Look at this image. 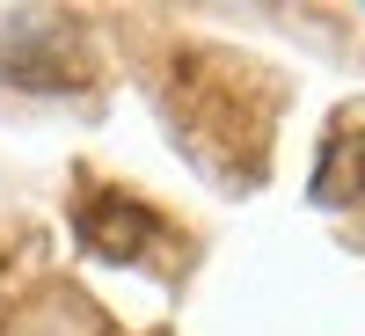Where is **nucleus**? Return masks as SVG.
Returning <instances> with one entry per match:
<instances>
[{
  "label": "nucleus",
  "mask_w": 365,
  "mask_h": 336,
  "mask_svg": "<svg viewBox=\"0 0 365 336\" xmlns=\"http://www.w3.org/2000/svg\"><path fill=\"white\" fill-rule=\"evenodd\" d=\"M81 241H88L96 256L125 263V256L146 249V241H161V220H154L139 198H88V205H81Z\"/></svg>",
  "instance_id": "1"
}]
</instances>
